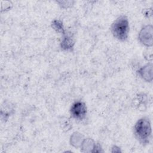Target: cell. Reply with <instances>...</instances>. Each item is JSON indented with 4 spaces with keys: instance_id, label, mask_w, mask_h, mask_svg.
I'll return each mask as SVG.
<instances>
[{
    "instance_id": "cell-1",
    "label": "cell",
    "mask_w": 153,
    "mask_h": 153,
    "mask_svg": "<svg viewBox=\"0 0 153 153\" xmlns=\"http://www.w3.org/2000/svg\"><path fill=\"white\" fill-rule=\"evenodd\" d=\"M134 133L140 142L146 143L149 142L151 135V127L148 118H142L137 121L134 127Z\"/></svg>"
},
{
    "instance_id": "cell-2",
    "label": "cell",
    "mask_w": 153,
    "mask_h": 153,
    "mask_svg": "<svg viewBox=\"0 0 153 153\" xmlns=\"http://www.w3.org/2000/svg\"><path fill=\"white\" fill-rule=\"evenodd\" d=\"M111 32L114 37L120 41H125L128 37L129 26L127 18L124 16L118 17L112 23Z\"/></svg>"
},
{
    "instance_id": "cell-3",
    "label": "cell",
    "mask_w": 153,
    "mask_h": 153,
    "mask_svg": "<svg viewBox=\"0 0 153 153\" xmlns=\"http://www.w3.org/2000/svg\"><path fill=\"white\" fill-rule=\"evenodd\" d=\"M71 114L73 118L79 120H82L87 114L85 105L81 102H75L71 108Z\"/></svg>"
},
{
    "instance_id": "cell-4",
    "label": "cell",
    "mask_w": 153,
    "mask_h": 153,
    "mask_svg": "<svg viewBox=\"0 0 153 153\" xmlns=\"http://www.w3.org/2000/svg\"><path fill=\"white\" fill-rule=\"evenodd\" d=\"M139 39L142 44L147 46L152 45V27L146 26L143 28L139 34Z\"/></svg>"
},
{
    "instance_id": "cell-5",
    "label": "cell",
    "mask_w": 153,
    "mask_h": 153,
    "mask_svg": "<svg viewBox=\"0 0 153 153\" xmlns=\"http://www.w3.org/2000/svg\"><path fill=\"white\" fill-rule=\"evenodd\" d=\"M73 41L69 36H66L64 38L62 42V47L65 50H68L72 47Z\"/></svg>"
},
{
    "instance_id": "cell-6",
    "label": "cell",
    "mask_w": 153,
    "mask_h": 153,
    "mask_svg": "<svg viewBox=\"0 0 153 153\" xmlns=\"http://www.w3.org/2000/svg\"><path fill=\"white\" fill-rule=\"evenodd\" d=\"M52 26L56 29L57 32H63V25L62 22H60L59 20H54L53 22V25Z\"/></svg>"
}]
</instances>
